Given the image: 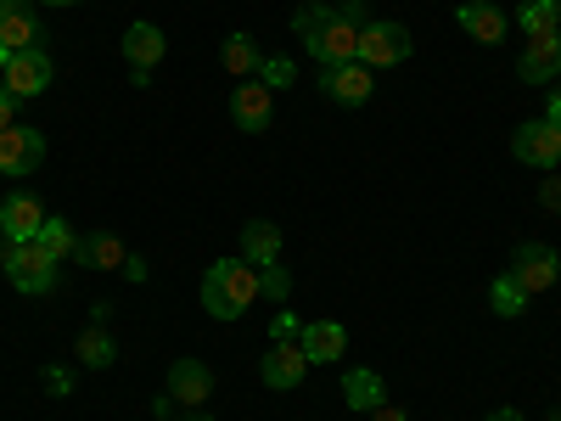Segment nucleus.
<instances>
[{
	"mask_svg": "<svg viewBox=\"0 0 561 421\" xmlns=\"http://www.w3.org/2000/svg\"><path fill=\"white\" fill-rule=\"evenodd\" d=\"M293 29L304 34V52H309L320 68L359 62V29H365L359 0H343V7H304V12L293 18Z\"/></svg>",
	"mask_w": 561,
	"mask_h": 421,
	"instance_id": "1",
	"label": "nucleus"
},
{
	"mask_svg": "<svg viewBox=\"0 0 561 421\" xmlns=\"http://www.w3.org/2000/svg\"><path fill=\"white\" fill-rule=\"evenodd\" d=\"M259 298V270L248 259H219L203 275V309L214 320H242L248 304Z\"/></svg>",
	"mask_w": 561,
	"mask_h": 421,
	"instance_id": "2",
	"label": "nucleus"
},
{
	"mask_svg": "<svg viewBox=\"0 0 561 421\" xmlns=\"http://www.w3.org/2000/svg\"><path fill=\"white\" fill-rule=\"evenodd\" d=\"M7 275H12V287L28 293V298H45L57 287V253H45L39 242H12L7 253Z\"/></svg>",
	"mask_w": 561,
	"mask_h": 421,
	"instance_id": "3",
	"label": "nucleus"
},
{
	"mask_svg": "<svg viewBox=\"0 0 561 421\" xmlns=\"http://www.w3.org/2000/svg\"><path fill=\"white\" fill-rule=\"evenodd\" d=\"M415 52V34L404 23H365L359 29V62L365 68H399Z\"/></svg>",
	"mask_w": 561,
	"mask_h": 421,
	"instance_id": "4",
	"label": "nucleus"
},
{
	"mask_svg": "<svg viewBox=\"0 0 561 421\" xmlns=\"http://www.w3.org/2000/svg\"><path fill=\"white\" fill-rule=\"evenodd\" d=\"M505 275L534 298V293H550V287H556L561 259H556V248H545V242H523L517 253H511V270H505Z\"/></svg>",
	"mask_w": 561,
	"mask_h": 421,
	"instance_id": "5",
	"label": "nucleus"
},
{
	"mask_svg": "<svg viewBox=\"0 0 561 421\" xmlns=\"http://www.w3.org/2000/svg\"><path fill=\"white\" fill-rule=\"evenodd\" d=\"M51 79H57V62L45 57L39 45H34V52H12V57H7V68H0V84H7L18 102L39 96V90L51 84Z\"/></svg>",
	"mask_w": 561,
	"mask_h": 421,
	"instance_id": "6",
	"label": "nucleus"
},
{
	"mask_svg": "<svg viewBox=\"0 0 561 421\" xmlns=\"http://www.w3.org/2000/svg\"><path fill=\"white\" fill-rule=\"evenodd\" d=\"M230 118H237V129H248V135H264L270 118H275V90L264 79H242L237 90H230Z\"/></svg>",
	"mask_w": 561,
	"mask_h": 421,
	"instance_id": "7",
	"label": "nucleus"
},
{
	"mask_svg": "<svg viewBox=\"0 0 561 421\" xmlns=\"http://www.w3.org/2000/svg\"><path fill=\"white\" fill-rule=\"evenodd\" d=\"M511 152H517V163L528 169H556L561 163V129L534 118V124H517V135H511Z\"/></svg>",
	"mask_w": 561,
	"mask_h": 421,
	"instance_id": "8",
	"label": "nucleus"
},
{
	"mask_svg": "<svg viewBox=\"0 0 561 421\" xmlns=\"http://www.w3.org/2000/svg\"><path fill=\"white\" fill-rule=\"evenodd\" d=\"M45 158V135L28 129V124H12V129H0V169L7 174H34Z\"/></svg>",
	"mask_w": 561,
	"mask_h": 421,
	"instance_id": "9",
	"label": "nucleus"
},
{
	"mask_svg": "<svg viewBox=\"0 0 561 421\" xmlns=\"http://www.w3.org/2000/svg\"><path fill=\"white\" fill-rule=\"evenodd\" d=\"M208 394H214V371H208L203 360H174V365H169V399H174V405L203 410Z\"/></svg>",
	"mask_w": 561,
	"mask_h": 421,
	"instance_id": "10",
	"label": "nucleus"
},
{
	"mask_svg": "<svg viewBox=\"0 0 561 421\" xmlns=\"http://www.w3.org/2000/svg\"><path fill=\"white\" fill-rule=\"evenodd\" d=\"M304 371H309V360H304L298 343H275V349L259 360V377H264V388H275V394H293V388L304 383Z\"/></svg>",
	"mask_w": 561,
	"mask_h": 421,
	"instance_id": "11",
	"label": "nucleus"
},
{
	"mask_svg": "<svg viewBox=\"0 0 561 421\" xmlns=\"http://www.w3.org/2000/svg\"><path fill=\"white\" fill-rule=\"evenodd\" d=\"M298 349H304L309 365H337L348 354V332H343L337 320H309L304 332H298Z\"/></svg>",
	"mask_w": 561,
	"mask_h": 421,
	"instance_id": "12",
	"label": "nucleus"
},
{
	"mask_svg": "<svg viewBox=\"0 0 561 421\" xmlns=\"http://www.w3.org/2000/svg\"><path fill=\"white\" fill-rule=\"evenodd\" d=\"M517 73H523L528 84H550V79H561V29L528 39V52L517 57Z\"/></svg>",
	"mask_w": 561,
	"mask_h": 421,
	"instance_id": "13",
	"label": "nucleus"
},
{
	"mask_svg": "<svg viewBox=\"0 0 561 421\" xmlns=\"http://www.w3.org/2000/svg\"><path fill=\"white\" fill-rule=\"evenodd\" d=\"M370 68L365 62H337V68H325V79H320V90L332 102H343V107H359V102H370Z\"/></svg>",
	"mask_w": 561,
	"mask_h": 421,
	"instance_id": "14",
	"label": "nucleus"
},
{
	"mask_svg": "<svg viewBox=\"0 0 561 421\" xmlns=\"http://www.w3.org/2000/svg\"><path fill=\"white\" fill-rule=\"evenodd\" d=\"M0 45L7 52H34L39 45V18L28 0H0Z\"/></svg>",
	"mask_w": 561,
	"mask_h": 421,
	"instance_id": "15",
	"label": "nucleus"
},
{
	"mask_svg": "<svg viewBox=\"0 0 561 421\" xmlns=\"http://www.w3.org/2000/svg\"><path fill=\"white\" fill-rule=\"evenodd\" d=\"M163 52H169V39H163L158 23H129V29H124V62H129L135 73H152V68L163 62Z\"/></svg>",
	"mask_w": 561,
	"mask_h": 421,
	"instance_id": "16",
	"label": "nucleus"
},
{
	"mask_svg": "<svg viewBox=\"0 0 561 421\" xmlns=\"http://www.w3.org/2000/svg\"><path fill=\"white\" fill-rule=\"evenodd\" d=\"M45 219H51V214H45V203H39V197H28V192H18V197L0 203V230H7L12 242H34Z\"/></svg>",
	"mask_w": 561,
	"mask_h": 421,
	"instance_id": "17",
	"label": "nucleus"
},
{
	"mask_svg": "<svg viewBox=\"0 0 561 421\" xmlns=\"http://www.w3.org/2000/svg\"><path fill=\"white\" fill-rule=\"evenodd\" d=\"M455 23L472 34L478 45H500V39H505V12L489 7V0H460V7H455Z\"/></svg>",
	"mask_w": 561,
	"mask_h": 421,
	"instance_id": "18",
	"label": "nucleus"
},
{
	"mask_svg": "<svg viewBox=\"0 0 561 421\" xmlns=\"http://www.w3.org/2000/svg\"><path fill=\"white\" fill-rule=\"evenodd\" d=\"M242 259H248L253 270L280 264V225H270V219H248V225H242Z\"/></svg>",
	"mask_w": 561,
	"mask_h": 421,
	"instance_id": "19",
	"label": "nucleus"
},
{
	"mask_svg": "<svg viewBox=\"0 0 561 421\" xmlns=\"http://www.w3.org/2000/svg\"><path fill=\"white\" fill-rule=\"evenodd\" d=\"M73 259L79 264H90V270H124V242L113 237V230H96V237H79V248H73Z\"/></svg>",
	"mask_w": 561,
	"mask_h": 421,
	"instance_id": "20",
	"label": "nucleus"
},
{
	"mask_svg": "<svg viewBox=\"0 0 561 421\" xmlns=\"http://www.w3.org/2000/svg\"><path fill=\"white\" fill-rule=\"evenodd\" d=\"M343 399H348V410H377V405H388V388H382V377H377V371H348V377H343Z\"/></svg>",
	"mask_w": 561,
	"mask_h": 421,
	"instance_id": "21",
	"label": "nucleus"
},
{
	"mask_svg": "<svg viewBox=\"0 0 561 421\" xmlns=\"http://www.w3.org/2000/svg\"><path fill=\"white\" fill-rule=\"evenodd\" d=\"M219 62H225V73H230V79H253V73H259V62H264V52L253 45V34H230V39L219 45Z\"/></svg>",
	"mask_w": 561,
	"mask_h": 421,
	"instance_id": "22",
	"label": "nucleus"
},
{
	"mask_svg": "<svg viewBox=\"0 0 561 421\" xmlns=\"http://www.w3.org/2000/svg\"><path fill=\"white\" fill-rule=\"evenodd\" d=\"M73 349H79V365H90V371H107L118 360V349H113V338L102 332V326H84Z\"/></svg>",
	"mask_w": 561,
	"mask_h": 421,
	"instance_id": "23",
	"label": "nucleus"
},
{
	"mask_svg": "<svg viewBox=\"0 0 561 421\" xmlns=\"http://www.w3.org/2000/svg\"><path fill=\"white\" fill-rule=\"evenodd\" d=\"M556 7L561 0H523V12H517V29L534 39V34H556Z\"/></svg>",
	"mask_w": 561,
	"mask_h": 421,
	"instance_id": "24",
	"label": "nucleus"
},
{
	"mask_svg": "<svg viewBox=\"0 0 561 421\" xmlns=\"http://www.w3.org/2000/svg\"><path fill=\"white\" fill-rule=\"evenodd\" d=\"M489 304H494V315H505V320H517V315H528V293L517 287L511 275H500L494 287H489Z\"/></svg>",
	"mask_w": 561,
	"mask_h": 421,
	"instance_id": "25",
	"label": "nucleus"
},
{
	"mask_svg": "<svg viewBox=\"0 0 561 421\" xmlns=\"http://www.w3.org/2000/svg\"><path fill=\"white\" fill-rule=\"evenodd\" d=\"M34 242H39L45 253H57V259H73V248H79V237H73V225H68V219H45Z\"/></svg>",
	"mask_w": 561,
	"mask_h": 421,
	"instance_id": "26",
	"label": "nucleus"
},
{
	"mask_svg": "<svg viewBox=\"0 0 561 421\" xmlns=\"http://www.w3.org/2000/svg\"><path fill=\"white\" fill-rule=\"evenodd\" d=\"M287 293H293V275H287V264H264V270H259V298H270V304H287Z\"/></svg>",
	"mask_w": 561,
	"mask_h": 421,
	"instance_id": "27",
	"label": "nucleus"
},
{
	"mask_svg": "<svg viewBox=\"0 0 561 421\" xmlns=\"http://www.w3.org/2000/svg\"><path fill=\"white\" fill-rule=\"evenodd\" d=\"M293 73H298V68H293V57H264V62H259V79H264L270 90H287V84H293Z\"/></svg>",
	"mask_w": 561,
	"mask_h": 421,
	"instance_id": "28",
	"label": "nucleus"
},
{
	"mask_svg": "<svg viewBox=\"0 0 561 421\" xmlns=\"http://www.w3.org/2000/svg\"><path fill=\"white\" fill-rule=\"evenodd\" d=\"M298 332H304L298 315H293L287 304H280V309H275V320H270V338H275V343H298Z\"/></svg>",
	"mask_w": 561,
	"mask_h": 421,
	"instance_id": "29",
	"label": "nucleus"
},
{
	"mask_svg": "<svg viewBox=\"0 0 561 421\" xmlns=\"http://www.w3.org/2000/svg\"><path fill=\"white\" fill-rule=\"evenodd\" d=\"M45 394L68 399V394H73V371H68V365H45Z\"/></svg>",
	"mask_w": 561,
	"mask_h": 421,
	"instance_id": "30",
	"label": "nucleus"
},
{
	"mask_svg": "<svg viewBox=\"0 0 561 421\" xmlns=\"http://www.w3.org/2000/svg\"><path fill=\"white\" fill-rule=\"evenodd\" d=\"M539 203H545L550 214H561V174H556V169H550V180L539 185Z\"/></svg>",
	"mask_w": 561,
	"mask_h": 421,
	"instance_id": "31",
	"label": "nucleus"
},
{
	"mask_svg": "<svg viewBox=\"0 0 561 421\" xmlns=\"http://www.w3.org/2000/svg\"><path fill=\"white\" fill-rule=\"evenodd\" d=\"M12 113H18V96H12V90H7V84H0V129H12V124H18Z\"/></svg>",
	"mask_w": 561,
	"mask_h": 421,
	"instance_id": "32",
	"label": "nucleus"
},
{
	"mask_svg": "<svg viewBox=\"0 0 561 421\" xmlns=\"http://www.w3.org/2000/svg\"><path fill=\"white\" fill-rule=\"evenodd\" d=\"M545 124H556V129H561V84L550 90V107H545Z\"/></svg>",
	"mask_w": 561,
	"mask_h": 421,
	"instance_id": "33",
	"label": "nucleus"
},
{
	"mask_svg": "<svg viewBox=\"0 0 561 421\" xmlns=\"http://www.w3.org/2000/svg\"><path fill=\"white\" fill-rule=\"evenodd\" d=\"M370 421H410L399 405H377V410H370Z\"/></svg>",
	"mask_w": 561,
	"mask_h": 421,
	"instance_id": "34",
	"label": "nucleus"
},
{
	"mask_svg": "<svg viewBox=\"0 0 561 421\" xmlns=\"http://www.w3.org/2000/svg\"><path fill=\"white\" fill-rule=\"evenodd\" d=\"M124 275H129V281H147V259L129 253V259H124Z\"/></svg>",
	"mask_w": 561,
	"mask_h": 421,
	"instance_id": "35",
	"label": "nucleus"
},
{
	"mask_svg": "<svg viewBox=\"0 0 561 421\" xmlns=\"http://www.w3.org/2000/svg\"><path fill=\"white\" fill-rule=\"evenodd\" d=\"M489 421H523V410H494Z\"/></svg>",
	"mask_w": 561,
	"mask_h": 421,
	"instance_id": "36",
	"label": "nucleus"
},
{
	"mask_svg": "<svg viewBox=\"0 0 561 421\" xmlns=\"http://www.w3.org/2000/svg\"><path fill=\"white\" fill-rule=\"evenodd\" d=\"M45 7H79V0H45Z\"/></svg>",
	"mask_w": 561,
	"mask_h": 421,
	"instance_id": "37",
	"label": "nucleus"
},
{
	"mask_svg": "<svg viewBox=\"0 0 561 421\" xmlns=\"http://www.w3.org/2000/svg\"><path fill=\"white\" fill-rule=\"evenodd\" d=\"M185 421H208V416H203V410H197V416H185Z\"/></svg>",
	"mask_w": 561,
	"mask_h": 421,
	"instance_id": "38",
	"label": "nucleus"
},
{
	"mask_svg": "<svg viewBox=\"0 0 561 421\" xmlns=\"http://www.w3.org/2000/svg\"><path fill=\"white\" fill-rule=\"evenodd\" d=\"M550 421H561V405H556V410H550Z\"/></svg>",
	"mask_w": 561,
	"mask_h": 421,
	"instance_id": "39",
	"label": "nucleus"
},
{
	"mask_svg": "<svg viewBox=\"0 0 561 421\" xmlns=\"http://www.w3.org/2000/svg\"><path fill=\"white\" fill-rule=\"evenodd\" d=\"M556 29H561V7H556Z\"/></svg>",
	"mask_w": 561,
	"mask_h": 421,
	"instance_id": "40",
	"label": "nucleus"
}]
</instances>
